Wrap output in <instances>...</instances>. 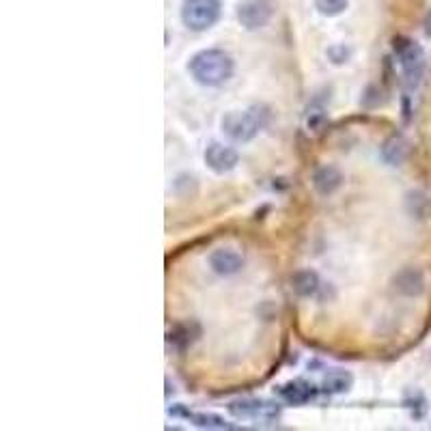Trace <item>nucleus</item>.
Returning a JSON list of instances; mask_svg holds the SVG:
<instances>
[{
  "label": "nucleus",
  "instance_id": "nucleus-1",
  "mask_svg": "<svg viewBox=\"0 0 431 431\" xmlns=\"http://www.w3.org/2000/svg\"><path fill=\"white\" fill-rule=\"evenodd\" d=\"M235 63L231 54L218 47H205L199 50L188 63V71L201 87H220L233 76Z\"/></svg>",
  "mask_w": 431,
  "mask_h": 431
},
{
  "label": "nucleus",
  "instance_id": "nucleus-2",
  "mask_svg": "<svg viewBox=\"0 0 431 431\" xmlns=\"http://www.w3.org/2000/svg\"><path fill=\"white\" fill-rule=\"evenodd\" d=\"M263 117L259 108H248V110H231L220 121L222 132H225L235 142H248L259 134L263 127Z\"/></svg>",
  "mask_w": 431,
  "mask_h": 431
},
{
  "label": "nucleus",
  "instance_id": "nucleus-3",
  "mask_svg": "<svg viewBox=\"0 0 431 431\" xmlns=\"http://www.w3.org/2000/svg\"><path fill=\"white\" fill-rule=\"evenodd\" d=\"M395 52L399 63H401L406 85L410 89H417L425 76V50L417 41L399 37L395 39Z\"/></svg>",
  "mask_w": 431,
  "mask_h": 431
},
{
  "label": "nucleus",
  "instance_id": "nucleus-4",
  "mask_svg": "<svg viewBox=\"0 0 431 431\" xmlns=\"http://www.w3.org/2000/svg\"><path fill=\"white\" fill-rule=\"evenodd\" d=\"M220 9V0H184L181 22L195 33H203L218 22Z\"/></svg>",
  "mask_w": 431,
  "mask_h": 431
},
{
  "label": "nucleus",
  "instance_id": "nucleus-5",
  "mask_svg": "<svg viewBox=\"0 0 431 431\" xmlns=\"http://www.w3.org/2000/svg\"><path fill=\"white\" fill-rule=\"evenodd\" d=\"M272 18V5L267 0H244L237 7V20L246 30L263 28Z\"/></svg>",
  "mask_w": 431,
  "mask_h": 431
},
{
  "label": "nucleus",
  "instance_id": "nucleus-6",
  "mask_svg": "<svg viewBox=\"0 0 431 431\" xmlns=\"http://www.w3.org/2000/svg\"><path fill=\"white\" fill-rule=\"evenodd\" d=\"M229 412L235 414L237 419H276L280 414V408L269 401H257V399H244V401H233L229 406Z\"/></svg>",
  "mask_w": 431,
  "mask_h": 431
},
{
  "label": "nucleus",
  "instance_id": "nucleus-7",
  "mask_svg": "<svg viewBox=\"0 0 431 431\" xmlns=\"http://www.w3.org/2000/svg\"><path fill=\"white\" fill-rule=\"evenodd\" d=\"M237 162H239V153L229 145L212 142V145L205 149V164L218 175H225V173L233 170L237 166Z\"/></svg>",
  "mask_w": 431,
  "mask_h": 431
},
{
  "label": "nucleus",
  "instance_id": "nucleus-8",
  "mask_svg": "<svg viewBox=\"0 0 431 431\" xmlns=\"http://www.w3.org/2000/svg\"><path fill=\"white\" fill-rule=\"evenodd\" d=\"M210 265L216 274L220 276H231L237 274L244 265V257L233 248H216L210 254Z\"/></svg>",
  "mask_w": 431,
  "mask_h": 431
},
{
  "label": "nucleus",
  "instance_id": "nucleus-9",
  "mask_svg": "<svg viewBox=\"0 0 431 431\" xmlns=\"http://www.w3.org/2000/svg\"><path fill=\"white\" fill-rule=\"evenodd\" d=\"M393 287H395L397 294L408 296V298H417L425 289L423 272H421V269H417V267H406V269H401V272L395 274Z\"/></svg>",
  "mask_w": 431,
  "mask_h": 431
},
{
  "label": "nucleus",
  "instance_id": "nucleus-10",
  "mask_svg": "<svg viewBox=\"0 0 431 431\" xmlns=\"http://www.w3.org/2000/svg\"><path fill=\"white\" fill-rule=\"evenodd\" d=\"M341 186H343V173H341L337 166L326 164V166H319V168L313 173V188H315L322 197L334 195Z\"/></svg>",
  "mask_w": 431,
  "mask_h": 431
},
{
  "label": "nucleus",
  "instance_id": "nucleus-11",
  "mask_svg": "<svg viewBox=\"0 0 431 431\" xmlns=\"http://www.w3.org/2000/svg\"><path fill=\"white\" fill-rule=\"evenodd\" d=\"M278 395L285 399L287 404H294V406H300V404H307L315 397V388L311 384L302 379H296V382H289V384H285L278 388Z\"/></svg>",
  "mask_w": 431,
  "mask_h": 431
},
{
  "label": "nucleus",
  "instance_id": "nucleus-12",
  "mask_svg": "<svg viewBox=\"0 0 431 431\" xmlns=\"http://www.w3.org/2000/svg\"><path fill=\"white\" fill-rule=\"evenodd\" d=\"M352 386H354V375L343 369H330L322 379V390L330 395L347 393Z\"/></svg>",
  "mask_w": 431,
  "mask_h": 431
},
{
  "label": "nucleus",
  "instance_id": "nucleus-13",
  "mask_svg": "<svg viewBox=\"0 0 431 431\" xmlns=\"http://www.w3.org/2000/svg\"><path fill=\"white\" fill-rule=\"evenodd\" d=\"M408 155V142L404 136H390L384 145H382V159L388 166H399Z\"/></svg>",
  "mask_w": 431,
  "mask_h": 431
},
{
  "label": "nucleus",
  "instance_id": "nucleus-14",
  "mask_svg": "<svg viewBox=\"0 0 431 431\" xmlns=\"http://www.w3.org/2000/svg\"><path fill=\"white\" fill-rule=\"evenodd\" d=\"M291 285H294V291L302 298H311L317 294L319 289V276L313 272V269H302L298 272L294 278H291Z\"/></svg>",
  "mask_w": 431,
  "mask_h": 431
},
{
  "label": "nucleus",
  "instance_id": "nucleus-15",
  "mask_svg": "<svg viewBox=\"0 0 431 431\" xmlns=\"http://www.w3.org/2000/svg\"><path fill=\"white\" fill-rule=\"evenodd\" d=\"M406 207H408L410 216L423 220V218H427V214L431 210V203L425 192H421V190H412V192L406 195Z\"/></svg>",
  "mask_w": 431,
  "mask_h": 431
},
{
  "label": "nucleus",
  "instance_id": "nucleus-16",
  "mask_svg": "<svg viewBox=\"0 0 431 431\" xmlns=\"http://www.w3.org/2000/svg\"><path fill=\"white\" fill-rule=\"evenodd\" d=\"M347 7L349 0H315V9L326 18H337V15L345 13Z\"/></svg>",
  "mask_w": 431,
  "mask_h": 431
},
{
  "label": "nucleus",
  "instance_id": "nucleus-17",
  "mask_svg": "<svg viewBox=\"0 0 431 431\" xmlns=\"http://www.w3.org/2000/svg\"><path fill=\"white\" fill-rule=\"evenodd\" d=\"M195 421V425L197 427H201V429H231V425L225 421V419H220L218 414H192V417H190Z\"/></svg>",
  "mask_w": 431,
  "mask_h": 431
},
{
  "label": "nucleus",
  "instance_id": "nucleus-18",
  "mask_svg": "<svg viewBox=\"0 0 431 431\" xmlns=\"http://www.w3.org/2000/svg\"><path fill=\"white\" fill-rule=\"evenodd\" d=\"M349 47H345V45H332V47H328V58L334 63V65H343V63H347V58H349Z\"/></svg>",
  "mask_w": 431,
  "mask_h": 431
},
{
  "label": "nucleus",
  "instance_id": "nucleus-19",
  "mask_svg": "<svg viewBox=\"0 0 431 431\" xmlns=\"http://www.w3.org/2000/svg\"><path fill=\"white\" fill-rule=\"evenodd\" d=\"M326 121V115H324V108L322 106H311L309 108V117H307V123L311 130H319V127L324 125Z\"/></svg>",
  "mask_w": 431,
  "mask_h": 431
},
{
  "label": "nucleus",
  "instance_id": "nucleus-20",
  "mask_svg": "<svg viewBox=\"0 0 431 431\" xmlns=\"http://www.w3.org/2000/svg\"><path fill=\"white\" fill-rule=\"evenodd\" d=\"M425 33L431 37V11L427 13V18H425Z\"/></svg>",
  "mask_w": 431,
  "mask_h": 431
}]
</instances>
